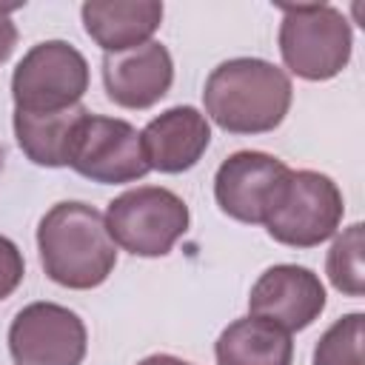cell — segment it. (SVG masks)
<instances>
[{"mask_svg":"<svg viewBox=\"0 0 365 365\" xmlns=\"http://www.w3.org/2000/svg\"><path fill=\"white\" fill-rule=\"evenodd\" d=\"M37 251L43 274L71 291L103 285L117 265V245L106 217L80 200L51 205L37 225Z\"/></svg>","mask_w":365,"mask_h":365,"instance_id":"obj_1","label":"cell"},{"mask_svg":"<svg viewBox=\"0 0 365 365\" xmlns=\"http://www.w3.org/2000/svg\"><path fill=\"white\" fill-rule=\"evenodd\" d=\"M294 100L285 68L259 57H231L220 63L202 88L205 117L228 134L274 131Z\"/></svg>","mask_w":365,"mask_h":365,"instance_id":"obj_2","label":"cell"},{"mask_svg":"<svg viewBox=\"0 0 365 365\" xmlns=\"http://www.w3.org/2000/svg\"><path fill=\"white\" fill-rule=\"evenodd\" d=\"M279 54L291 74L322 83L345 71L351 63L354 34L348 17L328 3L279 6Z\"/></svg>","mask_w":365,"mask_h":365,"instance_id":"obj_3","label":"cell"},{"mask_svg":"<svg viewBox=\"0 0 365 365\" xmlns=\"http://www.w3.org/2000/svg\"><path fill=\"white\" fill-rule=\"evenodd\" d=\"M103 217L114 245L134 257H165L191 222L185 200L163 185L123 191L108 202Z\"/></svg>","mask_w":365,"mask_h":365,"instance_id":"obj_4","label":"cell"},{"mask_svg":"<svg viewBox=\"0 0 365 365\" xmlns=\"http://www.w3.org/2000/svg\"><path fill=\"white\" fill-rule=\"evenodd\" d=\"M88 91V63L66 40H43L31 46L11 74L14 111L51 114L80 106Z\"/></svg>","mask_w":365,"mask_h":365,"instance_id":"obj_5","label":"cell"},{"mask_svg":"<svg viewBox=\"0 0 365 365\" xmlns=\"http://www.w3.org/2000/svg\"><path fill=\"white\" fill-rule=\"evenodd\" d=\"M345 200L339 185L319 171H294L288 185L265 220V231L271 240L288 248H314L336 234L342 225Z\"/></svg>","mask_w":365,"mask_h":365,"instance_id":"obj_6","label":"cell"},{"mask_svg":"<svg viewBox=\"0 0 365 365\" xmlns=\"http://www.w3.org/2000/svg\"><path fill=\"white\" fill-rule=\"evenodd\" d=\"M68 168L100 185H123L143 180L151 168L143 154L140 131L120 117L86 114L68 145Z\"/></svg>","mask_w":365,"mask_h":365,"instance_id":"obj_7","label":"cell"},{"mask_svg":"<svg viewBox=\"0 0 365 365\" xmlns=\"http://www.w3.org/2000/svg\"><path fill=\"white\" fill-rule=\"evenodd\" d=\"M291 168L265 151H234L214 174V200L222 214L245 225H265L277 208Z\"/></svg>","mask_w":365,"mask_h":365,"instance_id":"obj_8","label":"cell"},{"mask_svg":"<svg viewBox=\"0 0 365 365\" xmlns=\"http://www.w3.org/2000/svg\"><path fill=\"white\" fill-rule=\"evenodd\" d=\"M86 348V322L57 302H29L9 325V354L14 365H80Z\"/></svg>","mask_w":365,"mask_h":365,"instance_id":"obj_9","label":"cell"},{"mask_svg":"<svg viewBox=\"0 0 365 365\" xmlns=\"http://www.w3.org/2000/svg\"><path fill=\"white\" fill-rule=\"evenodd\" d=\"M325 311V285L322 279L294 262L271 265L259 274L248 294V317L265 319L288 334L305 331Z\"/></svg>","mask_w":365,"mask_h":365,"instance_id":"obj_10","label":"cell"},{"mask_svg":"<svg viewBox=\"0 0 365 365\" xmlns=\"http://www.w3.org/2000/svg\"><path fill=\"white\" fill-rule=\"evenodd\" d=\"M174 83L171 51L160 40L103 57V86L114 106L143 111L157 106Z\"/></svg>","mask_w":365,"mask_h":365,"instance_id":"obj_11","label":"cell"},{"mask_svg":"<svg viewBox=\"0 0 365 365\" xmlns=\"http://www.w3.org/2000/svg\"><path fill=\"white\" fill-rule=\"evenodd\" d=\"M140 143L151 171L182 174L202 160L211 143V123L194 106H174L148 120Z\"/></svg>","mask_w":365,"mask_h":365,"instance_id":"obj_12","label":"cell"},{"mask_svg":"<svg viewBox=\"0 0 365 365\" xmlns=\"http://www.w3.org/2000/svg\"><path fill=\"white\" fill-rule=\"evenodd\" d=\"M163 11L157 0H88L80 17L86 34L106 54H120L148 43L163 23Z\"/></svg>","mask_w":365,"mask_h":365,"instance_id":"obj_13","label":"cell"},{"mask_svg":"<svg viewBox=\"0 0 365 365\" xmlns=\"http://www.w3.org/2000/svg\"><path fill=\"white\" fill-rule=\"evenodd\" d=\"M214 356L217 365H291L294 342L288 331L257 317H242L222 328Z\"/></svg>","mask_w":365,"mask_h":365,"instance_id":"obj_14","label":"cell"},{"mask_svg":"<svg viewBox=\"0 0 365 365\" xmlns=\"http://www.w3.org/2000/svg\"><path fill=\"white\" fill-rule=\"evenodd\" d=\"M88 114V108L71 106L51 114H26L14 111V137L20 151L43 168H63L68 160V145L77 123Z\"/></svg>","mask_w":365,"mask_h":365,"instance_id":"obj_15","label":"cell"},{"mask_svg":"<svg viewBox=\"0 0 365 365\" xmlns=\"http://www.w3.org/2000/svg\"><path fill=\"white\" fill-rule=\"evenodd\" d=\"M365 225L354 222L348 225L331 245L325 257V274L331 285L345 297H362L365 294Z\"/></svg>","mask_w":365,"mask_h":365,"instance_id":"obj_16","label":"cell"},{"mask_svg":"<svg viewBox=\"0 0 365 365\" xmlns=\"http://www.w3.org/2000/svg\"><path fill=\"white\" fill-rule=\"evenodd\" d=\"M365 342V314L351 311L339 317L314 348V365H362Z\"/></svg>","mask_w":365,"mask_h":365,"instance_id":"obj_17","label":"cell"},{"mask_svg":"<svg viewBox=\"0 0 365 365\" xmlns=\"http://www.w3.org/2000/svg\"><path fill=\"white\" fill-rule=\"evenodd\" d=\"M23 277H26V262H23L20 248L9 237L0 234V302L17 291Z\"/></svg>","mask_w":365,"mask_h":365,"instance_id":"obj_18","label":"cell"},{"mask_svg":"<svg viewBox=\"0 0 365 365\" xmlns=\"http://www.w3.org/2000/svg\"><path fill=\"white\" fill-rule=\"evenodd\" d=\"M11 9H14V6H0V66L11 57V51H14V46H17V26H14V20L9 17Z\"/></svg>","mask_w":365,"mask_h":365,"instance_id":"obj_19","label":"cell"},{"mask_svg":"<svg viewBox=\"0 0 365 365\" xmlns=\"http://www.w3.org/2000/svg\"><path fill=\"white\" fill-rule=\"evenodd\" d=\"M137 365H191V362H185V359H180L174 354H151V356L140 359Z\"/></svg>","mask_w":365,"mask_h":365,"instance_id":"obj_20","label":"cell"},{"mask_svg":"<svg viewBox=\"0 0 365 365\" xmlns=\"http://www.w3.org/2000/svg\"><path fill=\"white\" fill-rule=\"evenodd\" d=\"M0 171H3V145H0Z\"/></svg>","mask_w":365,"mask_h":365,"instance_id":"obj_21","label":"cell"}]
</instances>
